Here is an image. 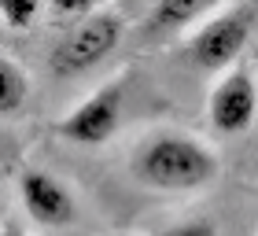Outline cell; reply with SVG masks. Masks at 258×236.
I'll list each match as a JSON object with an SVG mask.
<instances>
[{"mask_svg": "<svg viewBox=\"0 0 258 236\" xmlns=\"http://www.w3.org/2000/svg\"><path fill=\"white\" fill-rule=\"evenodd\" d=\"M218 155L196 137L184 133H159L140 144L133 155V177L159 192H192L214 181Z\"/></svg>", "mask_w": 258, "mask_h": 236, "instance_id": "1", "label": "cell"}, {"mask_svg": "<svg viewBox=\"0 0 258 236\" xmlns=\"http://www.w3.org/2000/svg\"><path fill=\"white\" fill-rule=\"evenodd\" d=\"M125 33V19L114 8H92L78 22H70L67 33L55 41V48L48 55V70L55 78H78L92 70L100 59H107L118 48Z\"/></svg>", "mask_w": 258, "mask_h": 236, "instance_id": "2", "label": "cell"}, {"mask_svg": "<svg viewBox=\"0 0 258 236\" xmlns=\"http://www.w3.org/2000/svg\"><path fill=\"white\" fill-rule=\"evenodd\" d=\"M258 8L254 4H229L218 8L199 22L184 41V55L199 70H225L236 63V55L247 48L254 30Z\"/></svg>", "mask_w": 258, "mask_h": 236, "instance_id": "3", "label": "cell"}, {"mask_svg": "<svg viewBox=\"0 0 258 236\" xmlns=\"http://www.w3.org/2000/svg\"><path fill=\"white\" fill-rule=\"evenodd\" d=\"M122 100H125V81H107V85H100L92 96H85L59 122V137L70 140V144H85V148L107 144L114 137V129H118Z\"/></svg>", "mask_w": 258, "mask_h": 236, "instance_id": "4", "label": "cell"}, {"mask_svg": "<svg viewBox=\"0 0 258 236\" xmlns=\"http://www.w3.org/2000/svg\"><path fill=\"white\" fill-rule=\"evenodd\" d=\"M254 114H258V85L247 70H229L225 78L210 89V100H207V118L218 133L225 137H236V133H247L254 126Z\"/></svg>", "mask_w": 258, "mask_h": 236, "instance_id": "5", "label": "cell"}, {"mask_svg": "<svg viewBox=\"0 0 258 236\" xmlns=\"http://www.w3.org/2000/svg\"><path fill=\"white\" fill-rule=\"evenodd\" d=\"M19 199L26 214L41 225H70L74 221V196L63 181H55L48 170H22L19 173Z\"/></svg>", "mask_w": 258, "mask_h": 236, "instance_id": "6", "label": "cell"}, {"mask_svg": "<svg viewBox=\"0 0 258 236\" xmlns=\"http://www.w3.org/2000/svg\"><path fill=\"white\" fill-rule=\"evenodd\" d=\"M207 15L210 8L199 0H159L148 11V26L151 33H173V30H188L192 22H203Z\"/></svg>", "mask_w": 258, "mask_h": 236, "instance_id": "7", "label": "cell"}, {"mask_svg": "<svg viewBox=\"0 0 258 236\" xmlns=\"http://www.w3.org/2000/svg\"><path fill=\"white\" fill-rule=\"evenodd\" d=\"M30 100V74L11 55H0V114L15 118Z\"/></svg>", "mask_w": 258, "mask_h": 236, "instance_id": "8", "label": "cell"}, {"mask_svg": "<svg viewBox=\"0 0 258 236\" xmlns=\"http://www.w3.org/2000/svg\"><path fill=\"white\" fill-rule=\"evenodd\" d=\"M37 15H41L37 0H8V4H0V19H4L8 30H26Z\"/></svg>", "mask_w": 258, "mask_h": 236, "instance_id": "9", "label": "cell"}, {"mask_svg": "<svg viewBox=\"0 0 258 236\" xmlns=\"http://www.w3.org/2000/svg\"><path fill=\"white\" fill-rule=\"evenodd\" d=\"M155 236H218V232H214V225H210V221L192 218V221H177V225L162 229V232H155Z\"/></svg>", "mask_w": 258, "mask_h": 236, "instance_id": "10", "label": "cell"}, {"mask_svg": "<svg viewBox=\"0 0 258 236\" xmlns=\"http://www.w3.org/2000/svg\"><path fill=\"white\" fill-rule=\"evenodd\" d=\"M4 236H22V232H19L15 225H8V229H4Z\"/></svg>", "mask_w": 258, "mask_h": 236, "instance_id": "11", "label": "cell"}]
</instances>
